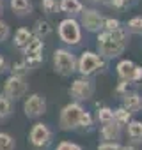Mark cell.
Listing matches in <instances>:
<instances>
[{
    "label": "cell",
    "mask_w": 142,
    "mask_h": 150,
    "mask_svg": "<svg viewBox=\"0 0 142 150\" xmlns=\"http://www.w3.org/2000/svg\"><path fill=\"white\" fill-rule=\"evenodd\" d=\"M128 134L133 138V139H142V124L140 122H131L128 125Z\"/></svg>",
    "instance_id": "44dd1931"
},
{
    "label": "cell",
    "mask_w": 142,
    "mask_h": 150,
    "mask_svg": "<svg viewBox=\"0 0 142 150\" xmlns=\"http://www.w3.org/2000/svg\"><path fill=\"white\" fill-rule=\"evenodd\" d=\"M98 150H121L117 145H114V143H107V145H101V146H98Z\"/></svg>",
    "instance_id": "4dcf8cb0"
},
{
    "label": "cell",
    "mask_w": 142,
    "mask_h": 150,
    "mask_svg": "<svg viewBox=\"0 0 142 150\" xmlns=\"http://www.w3.org/2000/svg\"><path fill=\"white\" fill-rule=\"evenodd\" d=\"M53 62H55V69L67 76V74L73 72V67H75V60H73V55L66 50H57L53 53Z\"/></svg>",
    "instance_id": "277c9868"
},
{
    "label": "cell",
    "mask_w": 142,
    "mask_h": 150,
    "mask_svg": "<svg viewBox=\"0 0 142 150\" xmlns=\"http://www.w3.org/2000/svg\"><path fill=\"white\" fill-rule=\"evenodd\" d=\"M105 25H107V28H108V30L119 28V21H117V20H107V21H105Z\"/></svg>",
    "instance_id": "f1b7e54d"
},
{
    "label": "cell",
    "mask_w": 142,
    "mask_h": 150,
    "mask_svg": "<svg viewBox=\"0 0 142 150\" xmlns=\"http://www.w3.org/2000/svg\"><path fill=\"white\" fill-rule=\"evenodd\" d=\"M59 34H60L62 41L67 44H77L80 41V28H78L77 21H73V20H64L59 27Z\"/></svg>",
    "instance_id": "8992f818"
},
{
    "label": "cell",
    "mask_w": 142,
    "mask_h": 150,
    "mask_svg": "<svg viewBox=\"0 0 142 150\" xmlns=\"http://www.w3.org/2000/svg\"><path fill=\"white\" fill-rule=\"evenodd\" d=\"M98 48L105 57H117L123 51L124 44L121 41H115L114 37H110V34H101L98 39Z\"/></svg>",
    "instance_id": "3957f363"
},
{
    "label": "cell",
    "mask_w": 142,
    "mask_h": 150,
    "mask_svg": "<svg viewBox=\"0 0 142 150\" xmlns=\"http://www.w3.org/2000/svg\"><path fill=\"white\" fill-rule=\"evenodd\" d=\"M100 65H101V60H100L98 55H94V53H84L82 58H80V71H82L84 74L94 72Z\"/></svg>",
    "instance_id": "9c48e42d"
},
{
    "label": "cell",
    "mask_w": 142,
    "mask_h": 150,
    "mask_svg": "<svg viewBox=\"0 0 142 150\" xmlns=\"http://www.w3.org/2000/svg\"><path fill=\"white\" fill-rule=\"evenodd\" d=\"M7 37H9V27H7V23H6V21L0 20V42L6 41Z\"/></svg>",
    "instance_id": "d4e9b609"
},
{
    "label": "cell",
    "mask_w": 142,
    "mask_h": 150,
    "mask_svg": "<svg viewBox=\"0 0 142 150\" xmlns=\"http://www.w3.org/2000/svg\"><path fill=\"white\" fill-rule=\"evenodd\" d=\"M0 150H14V138L7 132H0Z\"/></svg>",
    "instance_id": "d6986e66"
},
{
    "label": "cell",
    "mask_w": 142,
    "mask_h": 150,
    "mask_svg": "<svg viewBox=\"0 0 142 150\" xmlns=\"http://www.w3.org/2000/svg\"><path fill=\"white\" fill-rule=\"evenodd\" d=\"M133 71H135V65L130 60H124V62H121L117 65V72H119V76L123 80H131L133 78Z\"/></svg>",
    "instance_id": "7c38bea8"
},
{
    "label": "cell",
    "mask_w": 142,
    "mask_h": 150,
    "mask_svg": "<svg viewBox=\"0 0 142 150\" xmlns=\"http://www.w3.org/2000/svg\"><path fill=\"white\" fill-rule=\"evenodd\" d=\"M130 28L131 30H142V18H133L131 21H130Z\"/></svg>",
    "instance_id": "83f0119b"
},
{
    "label": "cell",
    "mask_w": 142,
    "mask_h": 150,
    "mask_svg": "<svg viewBox=\"0 0 142 150\" xmlns=\"http://www.w3.org/2000/svg\"><path fill=\"white\" fill-rule=\"evenodd\" d=\"M123 150H135L133 146H126V148H123Z\"/></svg>",
    "instance_id": "e575fe53"
},
{
    "label": "cell",
    "mask_w": 142,
    "mask_h": 150,
    "mask_svg": "<svg viewBox=\"0 0 142 150\" xmlns=\"http://www.w3.org/2000/svg\"><path fill=\"white\" fill-rule=\"evenodd\" d=\"M25 92H27V83H25L23 76L11 74V76L6 80V83H4V96H7L9 99H20Z\"/></svg>",
    "instance_id": "6da1fadb"
},
{
    "label": "cell",
    "mask_w": 142,
    "mask_h": 150,
    "mask_svg": "<svg viewBox=\"0 0 142 150\" xmlns=\"http://www.w3.org/2000/svg\"><path fill=\"white\" fill-rule=\"evenodd\" d=\"M30 141L36 146H43L50 141V131L44 124H36L30 131Z\"/></svg>",
    "instance_id": "ba28073f"
},
{
    "label": "cell",
    "mask_w": 142,
    "mask_h": 150,
    "mask_svg": "<svg viewBox=\"0 0 142 150\" xmlns=\"http://www.w3.org/2000/svg\"><path fill=\"white\" fill-rule=\"evenodd\" d=\"M60 7L66 13H78V11H82V4L78 2V0H62Z\"/></svg>",
    "instance_id": "ffe728a7"
},
{
    "label": "cell",
    "mask_w": 142,
    "mask_h": 150,
    "mask_svg": "<svg viewBox=\"0 0 142 150\" xmlns=\"http://www.w3.org/2000/svg\"><path fill=\"white\" fill-rule=\"evenodd\" d=\"M57 150H82L78 145H75V143H67V141H62L59 146H57Z\"/></svg>",
    "instance_id": "4316f807"
},
{
    "label": "cell",
    "mask_w": 142,
    "mask_h": 150,
    "mask_svg": "<svg viewBox=\"0 0 142 150\" xmlns=\"http://www.w3.org/2000/svg\"><path fill=\"white\" fill-rule=\"evenodd\" d=\"M124 106H126V110L131 113V111H137V110L142 106V101H140V97H138L137 94H131V96H126Z\"/></svg>",
    "instance_id": "e0dca14e"
},
{
    "label": "cell",
    "mask_w": 142,
    "mask_h": 150,
    "mask_svg": "<svg viewBox=\"0 0 142 150\" xmlns=\"http://www.w3.org/2000/svg\"><path fill=\"white\" fill-rule=\"evenodd\" d=\"M0 13H2V0H0Z\"/></svg>",
    "instance_id": "d590c367"
},
{
    "label": "cell",
    "mask_w": 142,
    "mask_h": 150,
    "mask_svg": "<svg viewBox=\"0 0 142 150\" xmlns=\"http://www.w3.org/2000/svg\"><path fill=\"white\" fill-rule=\"evenodd\" d=\"M84 110L78 104H69L64 108L62 115H60V125L64 129H71V127H77L80 125V118H82Z\"/></svg>",
    "instance_id": "7a4b0ae2"
},
{
    "label": "cell",
    "mask_w": 142,
    "mask_h": 150,
    "mask_svg": "<svg viewBox=\"0 0 142 150\" xmlns=\"http://www.w3.org/2000/svg\"><path fill=\"white\" fill-rule=\"evenodd\" d=\"M11 110H13V104H11V99L7 96H0V118H6L11 115Z\"/></svg>",
    "instance_id": "ac0fdd59"
},
{
    "label": "cell",
    "mask_w": 142,
    "mask_h": 150,
    "mask_svg": "<svg viewBox=\"0 0 142 150\" xmlns=\"http://www.w3.org/2000/svg\"><path fill=\"white\" fill-rule=\"evenodd\" d=\"M133 80L135 81L142 80V67H135V71H133Z\"/></svg>",
    "instance_id": "1f68e13d"
},
{
    "label": "cell",
    "mask_w": 142,
    "mask_h": 150,
    "mask_svg": "<svg viewBox=\"0 0 142 150\" xmlns=\"http://www.w3.org/2000/svg\"><path fill=\"white\" fill-rule=\"evenodd\" d=\"M101 134H103L105 139H115V138L119 136V125L110 120V122H107V125H103Z\"/></svg>",
    "instance_id": "9a60e30c"
},
{
    "label": "cell",
    "mask_w": 142,
    "mask_h": 150,
    "mask_svg": "<svg viewBox=\"0 0 142 150\" xmlns=\"http://www.w3.org/2000/svg\"><path fill=\"white\" fill-rule=\"evenodd\" d=\"M114 117H115L119 122H128V118H130V111H126V110H117V111L114 113Z\"/></svg>",
    "instance_id": "484cf974"
},
{
    "label": "cell",
    "mask_w": 142,
    "mask_h": 150,
    "mask_svg": "<svg viewBox=\"0 0 142 150\" xmlns=\"http://www.w3.org/2000/svg\"><path fill=\"white\" fill-rule=\"evenodd\" d=\"M82 21L89 30H98L100 25H101V18L96 11H85L84 16H82Z\"/></svg>",
    "instance_id": "8fae6325"
},
{
    "label": "cell",
    "mask_w": 142,
    "mask_h": 150,
    "mask_svg": "<svg viewBox=\"0 0 142 150\" xmlns=\"http://www.w3.org/2000/svg\"><path fill=\"white\" fill-rule=\"evenodd\" d=\"M34 32H36V35L41 39V37H46V35L52 32V27H50L48 21H44V20H37L36 25H34Z\"/></svg>",
    "instance_id": "2e32d148"
},
{
    "label": "cell",
    "mask_w": 142,
    "mask_h": 150,
    "mask_svg": "<svg viewBox=\"0 0 142 150\" xmlns=\"http://www.w3.org/2000/svg\"><path fill=\"white\" fill-rule=\"evenodd\" d=\"M23 110H25V115L29 118H36V117L44 113V99L41 96L34 94V96L27 97V101L23 104Z\"/></svg>",
    "instance_id": "52a82bcc"
},
{
    "label": "cell",
    "mask_w": 142,
    "mask_h": 150,
    "mask_svg": "<svg viewBox=\"0 0 142 150\" xmlns=\"http://www.w3.org/2000/svg\"><path fill=\"white\" fill-rule=\"evenodd\" d=\"M41 6L46 13H55L57 11V0H43Z\"/></svg>",
    "instance_id": "cb8c5ba5"
},
{
    "label": "cell",
    "mask_w": 142,
    "mask_h": 150,
    "mask_svg": "<svg viewBox=\"0 0 142 150\" xmlns=\"http://www.w3.org/2000/svg\"><path fill=\"white\" fill-rule=\"evenodd\" d=\"M101 2H103V4H110V2H112V0H101Z\"/></svg>",
    "instance_id": "836d02e7"
},
{
    "label": "cell",
    "mask_w": 142,
    "mask_h": 150,
    "mask_svg": "<svg viewBox=\"0 0 142 150\" xmlns=\"http://www.w3.org/2000/svg\"><path fill=\"white\" fill-rule=\"evenodd\" d=\"M27 71H29V65L25 62H16L13 65V74H16V76H23Z\"/></svg>",
    "instance_id": "7402d4cb"
},
{
    "label": "cell",
    "mask_w": 142,
    "mask_h": 150,
    "mask_svg": "<svg viewBox=\"0 0 142 150\" xmlns=\"http://www.w3.org/2000/svg\"><path fill=\"white\" fill-rule=\"evenodd\" d=\"M41 51H43V41L39 37H30V41L25 44V64L29 67L39 64L43 58Z\"/></svg>",
    "instance_id": "5b68a950"
},
{
    "label": "cell",
    "mask_w": 142,
    "mask_h": 150,
    "mask_svg": "<svg viewBox=\"0 0 142 150\" xmlns=\"http://www.w3.org/2000/svg\"><path fill=\"white\" fill-rule=\"evenodd\" d=\"M71 94L78 99H89L93 96V85L89 81H84V80H77L71 87Z\"/></svg>",
    "instance_id": "30bf717a"
},
{
    "label": "cell",
    "mask_w": 142,
    "mask_h": 150,
    "mask_svg": "<svg viewBox=\"0 0 142 150\" xmlns=\"http://www.w3.org/2000/svg\"><path fill=\"white\" fill-rule=\"evenodd\" d=\"M32 34L27 30V28H18V32L14 34V46L18 48H25V44L30 41Z\"/></svg>",
    "instance_id": "5bb4252c"
},
{
    "label": "cell",
    "mask_w": 142,
    "mask_h": 150,
    "mask_svg": "<svg viewBox=\"0 0 142 150\" xmlns=\"http://www.w3.org/2000/svg\"><path fill=\"white\" fill-rule=\"evenodd\" d=\"M91 124V115L89 113H82V118H80V125H89Z\"/></svg>",
    "instance_id": "f546056e"
},
{
    "label": "cell",
    "mask_w": 142,
    "mask_h": 150,
    "mask_svg": "<svg viewBox=\"0 0 142 150\" xmlns=\"http://www.w3.org/2000/svg\"><path fill=\"white\" fill-rule=\"evenodd\" d=\"M11 9H13L16 14L23 16V14H27V13L32 11V6H30L29 0H11Z\"/></svg>",
    "instance_id": "4fadbf2b"
},
{
    "label": "cell",
    "mask_w": 142,
    "mask_h": 150,
    "mask_svg": "<svg viewBox=\"0 0 142 150\" xmlns=\"http://www.w3.org/2000/svg\"><path fill=\"white\" fill-rule=\"evenodd\" d=\"M4 64H6V60H4V57H2V55H0V71L4 69Z\"/></svg>",
    "instance_id": "d6a6232c"
},
{
    "label": "cell",
    "mask_w": 142,
    "mask_h": 150,
    "mask_svg": "<svg viewBox=\"0 0 142 150\" xmlns=\"http://www.w3.org/2000/svg\"><path fill=\"white\" fill-rule=\"evenodd\" d=\"M98 117H100V120H101V122H105V124H107V122H110V120H114V113H112L108 108L100 110V111H98Z\"/></svg>",
    "instance_id": "603a6c76"
}]
</instances>
